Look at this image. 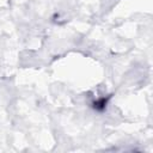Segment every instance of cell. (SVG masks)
Here are the masks:
<instances>
[{
  "label": "cell",
  "mask_w": 153,
  "mask_h": 153,
  "mask_svg": "<svg viewBox=\"0 0 153 153\" xmlns=\"http://www.w3.org/2000/svg\"><path fill=\"white\" fill-rule=\"evenodd\" d=\"M109 99H110V96L97 98L96 100L92 102V106H93V109L97 110V111H104V110L106 109V105H108Z\"/></svg>",
  "instance_id": "6da1fadb"
}]
</instances>
